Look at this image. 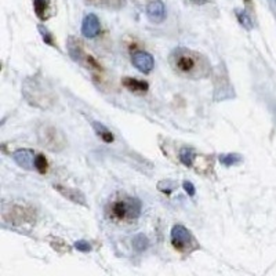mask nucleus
I'll return each mask as SVG.
<instances>
[{"instance_id":"obj_1","label":"nucleus","mask_w":276,"mask_h":276,"mask_svg":"<svg viewBox=\"0 0 276 276\" xmlns=\"http://www.w3.org/2000/svg\"><path fill=\"white\" fill-rule=\"evenodd\" d=\"M170 64L178 75L189 79H202L210 73V64L206 57L188 48L174 50L170 55Z\"/></svg>"},{"instance_id":"obj_2","label":"nucleus","mask_w":276,"mask_h":276,"mask_svg":"<svg viewBox=\"0 0 276 276\" xmlns=\"http://www.w3.org/2000/svg\"><path fill=\"white\" fill-rule=\"evenodd\" d=\"M22 94L28 103L40 109H48L55 101L53 90L40 76L28 77L22 86Z\"/></svg>"},{"instance_id":"obj_3","label":"nucleus","mask_w":276,"mask_h":276,"mask_svg":"<svg viewBox=\"0 0 276 276\" xmlns=\"http://www.w3.org/2000/svg\"><path fill=\"white\" fill-rule=\"evenodd\" d=\"M106 214L116 222L136 221L141 214V202L136 198H122L110 202L106 207Z\"/></svg>"},{"instance_id":"obj_4","label":"nucleus","mask_w":276,"mask_h":276,"mask_svg":"<svg viewBox=\"0 0 276 276\" xmlns=\"http://www.w3.org/2000/svg\"><path fill=\"white\" fill-rule=\"evenodd\" d=\"M39 142L48 151L61 152L67 146V138L54 126H41L37 133Z\"/></svg>"},{"instance_id":"obj_5","label":"nucleus","mask_w":276,"mask_h":276,"mask_svg":"<svg viewBox=\"0 0 276 276\" xmlns=\"http://www.w3.org/2000/svg\"><path fill=\"white\" fill-rule=\"evenodd\" d=\"M172 243L174 248L182 253H189L196 248V242L192 234L182 225H174L172 229Z\"/></svg>"},{"instance_id":"obj_6","label":"nucleus","mask_w":276,"mask_h":276,"mask_svg":"<svg viewBox=\"0 0 276 276\" xmlns=\"http://www.w3.org/2000/svg\"><path fill=\"white\" fill-rule=\"evenodd\" d=\"M133 65L142 73H149L153 67H155V61H153V57L146 51H137L133 54Z\"/></svg>"},{"instance_id":"obj_7","label":"nucleus","mask_w":276,"mask_h":276,"mask_svg":"<svg viewBox=\"0 0 276 276\" xmlns=\"http://www.w3.org/2000/svg\"><path fill=\"white\" fill-rule=\"evenodd\" d=\"M15 163L25 169V170H34V152L32 149H18V151L14 152L13 155Z\"/></svg>"},{"instance_id":"obj_8","label":"nucleus","mask_w":276,"mask_h":276,"mask_svg":"<svg viewBox=\"0 0 276 276\" xmlns=\"http://www.w3.org/2000/svg\"><path fill=\"white\" fill-rule=\"evenodd\" d=\"M146 15L152 22H156V24L163 22L166 18V7L163 1H160V0L151 1L146 7Z\"/></svg>"},{"instance_id":"obj_9","label":"nucleus","mask_w":276,"mask_h":276,"mask_svg":"<svg viewBox=\"0 0 276 276\" xmlns=\"http://www.w3.org/2000/svg\"><path fill=\"white\" fill-rule=\"evenodd\" d=\"M100 20L97 18L96 14H89L84 20H83L82 24V34L83 36L86 37H96L97 34H100Z\"/></svg>"},{"instance_id":"obj_10","label":"nucleus","mask_w":276,"mask_h":276,"mask_svg":"<svg viewBox=\"0 0 276 276\" xmlns=\"http://www.w3.org/2000/svg\"><path fill=\"white\" fill-rule=\"evenodd\" d=\"M54 188L61 193L64 198H67L70 202L73 203H77V205H82V206H87L86 203V198L80 191H77L75 188H68V186H62V185H54Z\"/></svg>"},{"instance_id":"obj_11","label":"nucleus","mask_w":276,"mask_h":276,"mask_svg":"<svg viewBox=\"0 0 276 276\" xmlns=\"http://www.w3.org/2000/svg\"><path fill=\"white\" fill-rule=\"evenodd\" d=\"M7 211H10V215H13V214H17V217L14 218L13 222L14 224H21V222H32L34 220V211L31 210V208H25V207L22 206H13L10 210H7Z\"/></svg>"},{"instance_id":"obj_12","label":"nucleus","mask_w":276,"mask_h":276,"mask_svg":"<svg viewBox=\"0 0 276 276\" xmlns=\"http://www.w3.org/2000/svg\"><path fill=\"white\" fill-rule=\"evenodd\" d=\"M123 86L126 89H129L133 93H137V94H144L149 89V84L144 80H137V79H133V77H124L123 79Z\"/></svg>"},{"instance_id":"obj_13","label":"nucleus","mask_w":276,"mask_h":276,"mask_svg":"<svg viewBox=\"0 0 276 276\" xmlns=\"http://www.w3.org/2000/svg\"><path fill=\"white\" fill-rule=\"evenodd\" d=\"M148 246H149V241H148V238L144 234H138L133 238V247L136 248L137 251H139V253L146 250Z\"/></svg>"},{"instance_id":"obj_14","label":"nucleus","mask_w":276,"mask_h":276,"mask_svg":"<svg viewBox=\"0 0 276 276\" xmlns=\"http://www.w3.org/2000/svg\"><path fill=\"white\" fill-rule=\"evenodd\" d=\"M48 4H50V0H34V11L37 14V17L44 20L46 18V13L48 10Z\"/></svg>"},{"instance_id":"obj_15","label":"nucleus","mask_w":276,"mask_h":276,"mask_svg":"<svg viewBox=\"0 0 276 276\" xmlns=\"http://www.w3.org/2000/svg\"><path fill=\"white\" fill-rule=\"evenodd\" d=\"M195 158H196V155H195L192 149H189V148H182V149L179 151V160H181L182 165L192 166L193 162H195Z\"/></svg>"},{"instance_id":"obj_16","label":"nucleus","mask_w":276,"mask_h":276,"mask_svg":"<svg viewBox=\"0 0 276 276\" xmlns=\"http://www.w3.org/2000/svg\"><path fill=\"white\" fill-rule=\"evenodd\" d=\"M93 126H94V129H96L97 134L100 136V137L103 138L105 142H112L113 141V134L110 133L105 126H103V124H98V123H93Z\"/></svg>"},{"instance_id":"obj_17","label":"nucleus","mask_w":276,"mask_h":276,"mask_svg":"<svg viewBox=\"0 0 276 276\" xmlns=\"http://www.w3.org/2000/svg\"><path fill=\"white\" fill-rule=\"evenodd\" d=\"M97 6L109 7V8H120L124 4V0H89Z\"/></svg>"},{"instance_id":"obj_18","label":"nucleus","mask_w":276,"mask_h":276,"mask_svg":"<svg viewBox=\"0 0 276 276\" xmlns=\"http://www.w3.org/2000/svg\"><path fill=\"white\" fill-rule=\"evenodd\" d=\"M34 169L40 174H44L47 172V160L44 158V155H41V153L36 155V158H34Z\"/></svg>"},{"instance_id":"obj_19","label":"nucleus","mask_w":276,"mask_h":276,"mask_svg":"<svg viewBox=\"0 0 276 276\" xmlns=\"http://www.w3.org/2000/svg\"><path fill=\"white\" fill-rule=\"evenodd\" d=\"M220 160L222 165L234 166V165H236V163H239V162H241V158H239L236 153H229V155L220 156Z\"/></svg>"},{"instance_id":"obj_20","label":"nucleus","mask_w":276,"mask_h":276,"mask_svg":"<svg viewBox=\"0 0 276 276\" xmlns=\"http://www.w3.org/2000/svg\"><path fill=\"white\" fill-rule=\"evenodd\" d=\"M158 188L162 191V192H166V193H170L172 191H174L175 188H177V184L174 182V181H170V179H166V181H162V182H159Z\"/></svg>"},{"instance_id":"obj_21","label":"nucleus","mask_w":276,"mask_h":276,"mask_svg":"<svg viewBox=\"0 0 276 276\" xmlns=\"http://www.w3.org/2000/svg\"><path fill=\"white\" fill-rule=\"evenodd\" d=\"M75 247L77 248L79 251H82V253H89L90 250H91V246L89 244V242L86 241L75 242Z\"/></svg>"},{"instance_id":"obj_22","label":"nucleus","mask_w":276,"mask_h":276,"mask_svg":"<svg viewBox=\"0 0 276 276\" xmlns=\"http://www.w3.org/2000/svg\"><path fill=\"white\" fill-rule=\"evenodd\" d=\"M184 189H185V192L188 193L189 196H195V186H193L192 182L185 181V182H184Z\"/></svg>"},{"instance_id":"obj_23","label":"nucleus","mask_w":276,"mask_h":276,"mask_svg":"<svg viewBox=\"0 0 276 276\" xmlns=\"http://www.w3.org/2000/svg\"><path fill=\"white\" fill-rule=\"evenodd\" d=\"M41 32V36H43V39H44V41L46 43H48L50 46H53V39H51V36H50V34L47 32V29H43V28H39Z\"/></svg>"},{"instance_id":"obj_24","label":"nucleus","mask_w":276,"mask_h":276,"mask_svg":"<svg viewBox=\"0 0 276 276\" xmlns=\"http://www.w3.org/2000/svg\"><path fill=\"white\" fill-rule=\"evenodd\" d=\"M195 3H202V1H205V0H193Z\"/></svg>"},{"instance_id":"obj_25","label":"nucleus","mask_w":276,"mask_h":276,"mask_svg":"<svg viewBox=\"0 0 276 276\" xmlns=\"http://www.w3.org/2000/svg\"><path fill=\"white\" fill-rule=\"evenodd\" d=\"M247 1H248V0H247Z\"/></svg>"}]
</instances>
